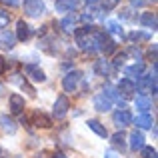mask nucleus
<instances>
[{"mask_svg": "<svg viewBox=\"0 0 158 158\" xmlns=\"http://www.w3.org/2000/svg\"><path fill=\"white\" fill-rule=\"evenodd\" d=\"M94 44H96V50H100L104 56L112 54L116 50V44L106 32H100V30H94Z\"/></svg>", "mask_w": 158, "mask_h": 158, "instance_id": "1", "label": "nucleus"}, {"mask_svg": "<svg viewBox=\"0 0 158 158\" xmlns=\"http://www.w3.org/2000/svg\"><path fill=\"white\" fill-rule=\"evenodd\" d=\"M24 14L30 16V18H40V16L46 12V6H44L42 0H24Z\"/></svg>", "mask_w": 158, "mask_h": 158, "instance_id": "2", "label": "nucleus"}, {"mask_svg": "<svg viewBox=\"0 0 158 158\" xmlns=\"http://www.w3.org/2000/svg\"><path fill=\"white\" fill-rule=\"evenodd\" d=\"M80 80H82V72H80V70H72V72H68L64 76V80H62V88H64L66 92H74Z\"/></svg>", "mask_w": 158, "mask_h": 158, "instance_id": "3", "label": "nucleus"}, {"mask_svg": "<svg viewBox=\"0 0 158 158\" xmlns=\"http://www.w3.org/2000/svg\"><path fill=\"white\" fill-rule=\"evenodd\" d=\"M68 108H70V100H68V96L60 94V96L56 98V102H54V116H56L58 120H62L66 114H68Z\"/></svg>", "mask_w": 158, "mask_h": 158, "instance_id": "4", "label": "nucleus"}, {"mask_svg": "<svg viewBox=\"0 0 158 158\" xmlns=\"http://www.w3.org/2000/svg\"><path fill=\"white\" fill-rule=\"evenodd\" d=\"M24 72H26V76L30 78V80H34V82H44L46 80V74L34 64H26L24 66Z\"/></svg>", "mask_w": 158, "mask_h": 158, "instance_id": "5", "label": "nucleus"}, {"mask_svg": "<svg viewBox=\"0 0 158 158\" xmlns=\"http://www.w3.org/2000/svg\"><path fill=\"white\" fill-rule=\"evenodd\" d=\"M118 90L122 92L124 98H130L132 94L136 92V82H132V78H122L118 82Z\"/></svg>", "mask_w": 158, "mask_h": 158, "instance_id": "6", "label": "nucleus"}, {"mask_svg": "<svg viewBox=\"0 0 158 158\" xmlns=\"http://www.w3.org/2000/svg\"><path fill=\"white\" fill-rule=\"evenodd\" d=\"M112 120H114V124L118 128H124V126H128V124H132V114L128 110H118V112H114Z\"/></svg>", "mask_w": 158, "mask_h": 158, "instance_id": "7", "label": "nucleus"}, {"mask_svg": "<svg viewBox=\"0 0 158 158\" xmlns=\"http://www.w3.org/2000/svg\"><path fill=\"white\" fill-rule=\"evenodd\" d=\"M94 108H96L98 112H108L112 108V100L106 96L104 92H102V94H96V96H94Z\"/></svg>", "mask_w": 158, "mask_h": 158, "instance_id": "8", "label": "nucleus"}, {"mask_svg": "<svg viewBox=\"0 0 158 158\" xmlns=\"http://www.w3.org/2000/svg\"><path fill=\"white\" fill-rule=\"evenodd\" d=\"M30 36H32L30 26H28L24 20H18V22H16V38H18L20 42H24V40H28Z\"/></svg>", "mask_w": 158, "mask_h": 158, "instance_id": "9", "label": "nucleus"}, {"mask_svg": "<svg viewBox=\"0 0 158 158\" xmlns=\"http://www.w3.org/2000/svg\"><path fill=\"white\" fill-rule=\"evenodd\" d=\"M32 122H34V126L38 128H50L52 126V118L46 114H42V112H36L34 116H32Z\"/></svg>", "mask_w": 158, "mask_h": 158, "instance_id": "10", "label": "nucleus"}, {"mask_svg": "<svg viewBox=\"0 0 158 158\" xmlns=\"http://www.w3.org/2000/svg\"><path fill=\"white\" fill-rule=\"evenodd\" d=\"M24 110V98L20 94H12L10 96V112L12 114H20Z\"/></svg>", "mask_w": 158, "mask_h": 158, "instance_id": "11", "label": "nucleus"}, {"mask_svg": "<svg viewBox=\"0 0 158 158\" xmlns=\"http://www.w3.org/2000/svg\"><path fill=\"white\" fill-rule=\"evenodd\" d=\"M144 146V134L140 130H134L130 134V148L132 150H140Z\"/></svg>", "mask_w": 158, "mask_h": 158, "instance_id": "12", "label": "nucleus"}, {"mask_svg": "<svg viewBox=\"0 0 158 158\" xmlns=\"http://www.w3.org/2000/svg\"><path fill=\"white\" fill-rule=\"evenodd\" d=\"M124 72H126V78H138V76L144 74V64H142V62H136V64L128 66Z\"/></svg>", "mask_w": 158, "mask_h": 158, "instance_id": "13", "label": "nucleus"}, {"mask_svg": "<svg viewBox=\"0 0 158 158\" xmlns=\"http://www.w3.org/2000/svg\"><path fill=\"white\" fill-rule=\"evenodd\" d=\"M132 122H134L138 128H152L154 120H152L150 114H140V116H136V118H132Z\"/></svg>", "mask_w": 158, "mask_h": 158, "instance_id": "14", "label": "nucleus"}, {"mask_svg": "<svg viewBox=\"0 0 158 158\" xmlns=\"http://www.w3.org/2000/svg\"><path fill=\"white\" fill-rule=\"evenodd\" d=\"M140 24H142L144 28H152V30H156V16L152 14V12H144V14L140 16Z\"/></svg>", "mask_w": 158, "mask_h": 158, "instance_id": "15", "label": "nucleus"}, {"mask_svg": "<svg viewBox=\"0 0 158 158\" xmlns=\"http://www.w3.org/2000/svg\"><path fill=\"white\" fill-rule=\"evenodd\" d=\"M150 106H152V102H150V98H146L144 94H140V96H136V108H138L142 114H148V110H150Z\"/></svg>", "mask_w": 158, "mask_h": 158, "instance_id": "16", "label": "nucleus"}, {"mask_svg": "<svg viewBox=\"0 0 158 158\" xmlns=\"http://www.w3.org/2000/svg\"><path fill=\"white\" fill-rule=\"evenodd\" d=\"M60 26H62V30L66 32V34H72L76 28H74V16L70 14V16H64V18L60 20Z\"/></svg>", "mask_w": 158, "mask_h": 158, "instance_id": "17", "label": "nucleus"}, {"mask_svg": "<svg viewBox=\"0 0 158 158\" xmlns=\"http://www.w3.org/2000/svg\"><path fill=\"white\" fill-rule=\"evenodd\" d=\"M88 128H90V130H94L98 136H100V138H106V136H108L106 128L102 126V124L98 122V120H88Z\"/></svg>", "mask_w": 158, "mask_h": 158, "instance_id": "18", "label": "nucleus"}, {"mask_svg": "<svg viewBox=\"0 0 158 158\" xmlns=\"http://www.w3.org/2000/svg\"><path fill=\"white\" fill-rule=\"evenodd\" d=\"M76 6V0H56V10L58 12H68Z\"/></svg>", "mask_w": 158, "mask_h": 158, "instance_id": "19", "label": "nucleus"}, {"mask_svg": "<svg viewBox=\"0 0 158 158\" xmlns=\"http://www.w3.org/2000/svg\"><path fill=\"white\" fill-rule=\"evenodd\" d=\"M0 124H2V128L8 132V134H14L16 132V124L12 118H8V116H0Z\"/></svg>", "mask_w": 158, "mask_h": 158, "instance_id": "20", "label": "nucleus"}, {"mask_svg": "<svg viewBox=\"0 0 158 158\" xmlns=\"http://www.w3.org/2000/svg\"><path fill=\"white\" fill-rule=\"evenodd\" d=\"M94 70H96V74H100V76H108V72H110L106 60H96L94 62Z\"/></svg>", "mask_w": 158, "mask_h": 158, "instance_id": "21", "label": "nucleus"}, {"mask_svg": "<svg viewBox=\"0 0 158 158\" xmlns=\"http://www.w3.org/2000/svg\"><path fill=\"white\" fill-rule=\"evenodd\" d=\"M106 26H108V32H112V34H118V36H122V34H124V30H122V24L114 22V20H110V22H108Z\"/></svg>", "mask_w": 158, "mask_h": 158, "instance_id": "22", "label": "nucleus"}, {"mask_svg": "<svg viewBox=\"0 0 158 158\" xmlns=\"http://www.w3.org/2000/svg\"><path fill=\"white\" fill-rule=\"evenodd\" d=\"M8 22H10V12L0 8V30H4V28L8 26Z\"/></svg>", "mask_w": 158, "mask_h": 158, "instance_id": "23", "label": "nucleus"}, {"mask_svg": "<svg viewBox=\"0 0 158 158\" xmlns=\"http://www.w3.org/2000/svg\"><path fill=\"white\" fill-rule=\"evenodd\" d=\"M130 40H134V42L144 40V42H146V40H150V34H148V32H138V30H134V32L130 34Z\"/></svg>", "mask_w": 158, "mask_h": 158, "instance_id": "24", "label": "nucleus"}, {"mask_svg": "<svg viewBox=\"0 0 158 158\" xmlns=\"http://www.w3.org/2000/svg\"><path fill=\"white\" fill-rule=\"evenodd\" d=\"M118 2L120 0H100V6H102V10H114L118 6Z\"/></svg>", "mask_w": 158, "mask_h": 158, "instance_id": "25", "label": "nucleus"}, {"mask_svg": "<svg viewBox=\"0 0 158 158\" xmlns=\"http://www.w3.org/2000/svg\"><path fill=\"white\" fill-rule=\"evenodd\" d=\"M142 158H156V150L152 146H142Z\"/></svg>", "mask_w": 158, "mask_h": 158, "instance_id": "26", "label": "nucleus"}, {"mask_svg": "<svg viewBox=\"0 0 158 158\" xmlns=\"http://www.w3.org/2000/svg\"><path fill=\"white\" fill-rule=\"evenodd\" d=\"M2 40H4V46H6V48H12V46H14V36H12L10 32H4V34H2Z\"/></svg>", "mask_w": 158, "mask_h": 158, "instance_id": "27", "label": "nucleus"}, {"mask_svg": "<svg viewBox=\"0 0 158 158\" xmlns=\"http://www.w3.org/2000/svg\"><path fill=\"white\" fill-rule=\"evenodd\" d=\"M112 144H114V146H122L124 144V134L122 132H116V134L112 136Z\"/></svg>", "mask_w": 158, "mask_h": 158, "instance_id": "28", "label": "nucleus"}, {"mask_svg": "<svg viewBox=\"0 0 158 158\" xmlns=\"http://www.w3.org/2000/svg\"><path fill=\"white\" fill-rule=\"evenodd\" d=\"M124 60H126V54H118V56H116L114 58V62H112V66H114V68H120V66H122L124 64Z\"/></svg>", "mask_w": 158, "mask_h": 158, "instance_id": "29", "label": "nucleus"}, {"mask_svg": "<svg viewBox=\"0 0 158 158\" xmlns=\"http://www.w3.org/2000/svg\"><path fill=\"white\" fill-rule=\"evenodd\" d=\"M128 54H132V56L136 58V62H142V54H140L138 48H130V50H128Z\"/></svg>", "mask_w": 158, "mask_h": 158, "instance_id": "30", "label": "nucleus"}, {"mask_svg": "<svg viewBox=\"0 0 158 158\" xmlns=\"http://www.w3.org/2000/svg\"><path fill=\"white\" fill-rule=\"evenodd\" d=\"M0 2H2V4H8L10 8H16L20 4V0H0Z\"/></svg>", "mask_w": 158, "mask_h": 158, "instance_id": "31", "label": "nucleus"}, {"mask_svg": "<svg viewBox=\"0 0 158 158\" xmlns=\"http://www.w3.org/2000/svg\"><path fill=\"white\" fill-rule=\"evenodd\" d=\"M4 72H6V58L0 56V74H4Z\"/></svg>", "mask_w": 158, "mask_h": 158, "instance_id": "32", "label": "nucleus"}, {"mask_svg": "<svg viewBox=\"0 0 158 158\" xmlns=\"http://www.w3.org/2000/svg\"><path fill=\"white\" fill-rule=\"evenodd\" d=\"M130 4H132V6H136V8H140V6L146 4V0H130Z\"/></svg>", "mask_w": 158, "mask_h": 158, "instance_id": "33", "label": "nucleus"}, {"mask_svg": "<svg viewBox=\"0 0 158 158\" xmlns=\"http://www.w3.org/2000/svg\"><path fill=\"white\" fill-rule=\"evenodd\" d=\"M122 18H126V20H130V18H132V14H130V10H124V12H122Z\"/></svg>", "mask_w": 158, "mask_h": 158, "instance_id": "34", "label": "nucleus"}, {"mask_svg": "<svg viewBox=\"0 0 158 158\" xmlns=\"http://www.w3.org/2000/svg\"><path fill=\"white\" fill-rule=\"evenodd\" d=\"M54 158H68V156H64L62 152H56V154H54Z\"/></svg>", "mask_w": 158, "mask_h": 158, "instance_id": "35", "label": "nucleus"}, {"mask_svg": "<svg viewBox=\"0 0 158 158\" xmlns=\"http://www.w3.org/2000/svg\"><path fill=\"white\" fill-rule=\"evenodd\" d=\"M116 154H114V152H106V154H104V158H114Z\"/></svg>", "mask_w": 158, "mask_h": 158, "instance_id": "36", "label": "nucleus"}, {"mask_svg": "<svg viewBox=\"0 0 158 158\" xmlns=\"http://www.w3.org/2000/svg\"><path fill=\"white\" fill-rule=\"evenodd\" d=\"M84 2H88V4H92V2H96V0H84Z\"/></svg>", "mask_w": 158, "mask_h": 158, "instance_id": "37", "label": "nucleus"}, {"mask_svg": "<svg viewBox=\"0 0 158 158\" xmlns=\"http://www.w3.org/2000/svg\"><path fill=\"white\" fill-rule=\"evenodd\" d=\"M148 2H156V0H148Z\"/></svg>", "mask_w": 158, "mask_h": 158, "instance_id": "38", "label": "nucleus"}]
</instances>
